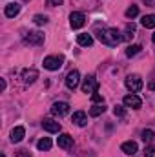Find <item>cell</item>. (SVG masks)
Listing matches in <instances>:
<instances>
[{"instance_id": "1", "label": "cell", "mask_w": 155, "mask_h": 157, "mask_svg": "<svg viewBox=\"0 0 155 157\" xmlns=\"http://www.w3.org/2000/svg\"><path fill=\"white\" fill-rule=\"evenodd\" d=\"M99 40L102 42V44H106V46H119L124 37L120 35V31H117L115 28H108V29H102V31H99Z\"/></svg>"}, {"instance_id": "2", "label": "cell", "mask_w": 155, "mask_h": 157, "mask_svg": "<svg viewBox=\"0 0 155 157\" xmlns=\"http://www.w3.org/2000/svg\"><path fill=\"white\" fill-rule=\"evenodd\" d=\"M62 64H64V57H62V55H49V57L44 59V68L49 70V71L60 70Z\"/></svg>"}, {"instance_id": "3", "label": "cell", "mask_w": 155, "mask_h": 157, "mask_svg": "<svg viewBox=\"0 0 155 157\" xmlns=\"http://www.w3.org/2000/svg\"><path fill=\"white\" fill-rule=\"evenodd\" d=\"M126 88H128L131 93L141 91V90H142V78L139 77V75H128V77H126Z\"/></svg>"}, {"instance_id": "4", "label": "cell", "mask_w": 155, "mask_h": 157, "mask_svg": "<svg viewBox=\"0 0 155 157\" xmlns=\"http://www.w3.org/2000/svg\"><path fill=\"white\" fill-rule=\"evenodd\" d=\"M97 90H99V84L95 80V75H88L82 82V91L84 93H95Z\"/></svg>"}, {"instance_id": "5", "label": "cell", "mask_w": 155, "mask_h": 157, "mask_svg": "<svg viewBox=\"0 0 155 157\" xmlns=\"http://www.w3.org/2000/svg\"><path fill=\"white\" fill-rule=\"evenodd\" d=\"M51 113H53L55 117H64V115L70 113V104H68V102H55V104L51 106Z\"/></svg>"}, {"instance_id": "6", "label": "cell", "mask_w": 155, "mask_h": 157, "mask_svg": "<svg viewBox=\"0 0 155 157\" xmlns=\"http://www.w3.org/2000/svg\"><path fill=\"white\" fill-rule=\"evenodd\" d=\"M84 22H86V17H84V13L73 11V13L70 15V26H71L73 29H78V28H82V26H84Z\"/></svg>"}, {"instance_id": "7", "label": "cell", "mask_w": 155, "mask_h": 157, "mask_svg": "<svg viewBox=\"0 0 155 157\" xmlns=\"http://www.w3.org/2000/svg\"><path fill=\"white\" fill-rule=\"evenodd\" d=\"M78 82H80V73H78V70H71V71L66 75V86H68L70 90H75L78 86Z\"/></svg>"}, {"instance_id": "8", "label": "cell", "mask_w": 155, "mask_h": 157, "mask_svg": "<svg viewBox=\"0 0 155 157\" xmlns=\"http://www.w3.org/2000/svg\"><path fill=\"white\" fill-rule=\"evenodd\" d=\"M141 104H142V101H141L135 93H130V95H126V97H124V106H126V108L139 110V108H141Z\"/></svg>"}, {"instance_id": "9", "label": "cell", "mask_w": 155, "mask_h": 157, "mask_svg": "<svg viewBox=\"0 0 155 157\" xmlns=\"http://www.w3.org/2000/svg\"><path fill=\"white\" fill-rule=\"evenodd\" d=\"M24 42L29 44V46H40L44 42V35L40 31H31V33H28V37L24 39Z\"/></svg>"}, {"instance_id": "10", "label": "cell", "mask_w": 155, "mask_h": 157, "mask_svg": "<svg viewBox=\"0 0 155 157\" xmlns=\"http://www.w3.org/2000/svg\"><path fill=\"white\" fill-rule=\"evenodd\" d=\"M42 128L46 132H49V133H59L60 132V122H57L53 119H44L42 121Z\"/></svg>"}, {"instance_id": "11", "label": "cell", "mask_w": 155, "mask_h": 157, "mask_svg": "<svg viewBox=\"0 0 155 157\" xmlns=\"http://www.w3.org/2000/svg\"><path fill=\"white\" fill-rule=\"evenodd\" d=\"M57 144H59V148L68 150V148H71V146H73V137H71L70 133H62V135H59Z\"/></svg>"}, {"instance_id": "12", "label": "cell", "mask_w": 155, "mask_h": 157, "mask_svg": "<svg viewBox=\"0 0 155 157\" xmlns=\"http://www.w3.org/2000/svg\"><path fill=\"white\" fill-rule=\"evenodd\" d=\"M18 13H20V4H17V2L7 4L6 9H4V15H6L7 18H13V17H17Z\"/></svg>"}, {"instance_id": "13", "label": "cell", "mask_w": 155, "mask_h": 157, "mask_svg": "<svg viewBox=\"0 0 155 157\" xmlns=\"http://www.w3.org/2000/svg\"><path fill=\"white\" fill-rule=\"evenodd\" d=\"M120 150H122L126 155H135V154H137V150H139V146H137V143H135V141H126V143H122Z\"/></svg>"}, {"instance_id": "14", "label": "cell", "mask_w": 155, "mask_h": 157, "mask_svg": "<svg viewBox=\"0 0 155 157\" xmlns=\"http://www.w3.org/2000/svg\"><path fill=\"white\" fill-rule=\"evenodd\" d=\"M22 78H24V82H26V84H33V82L39 78V71H37L35 68L24 70V73H22Z\"/></svg>"}, {"instance_id": "15", "label": "cell", "mask_w": 155, "mask_h": 157, "mask_svg": "<svg viewBox=\"0 0 155 157\" xmlns=\"http://www.w3.org/2000/svg\"><path fill=\"white\" fill-rule=\"evenodd\" d=\"M24 135H26L24 126H17V128H13V130H11V143H20V141L24 139Z\"/></svg>"}, {"instance_id": "16", "label": "cell", "mask_w": 155, "mask_h": 157, "mask_svg": "<svg viewBox=\"0 0 155 157\" xmlns=\"http://www.w3.org/2000/svg\"><path fill=\"white\" fill-rule=\"evenodd\" d=\"M71 122H75L77 126H86L88 124V115L84 112H75L73 117H71Z\"/></svg>"}, {"instance_id": "17", "label": "cell", "mask_w": 155, "mask_h": 157, "mask_svg": "<svg viewBox=\"0 0 155 157\" xmlns=\"http://www.w3.org/2000/svg\"><path fill=\"white\" fill-rule=\"evenodd\" d=\"M77 44L78 46H84V48H89L93 44V37L88 35V33H80V35H77Z\"/></svg>"}, {"instance_id": "18", "label": "cell", "mask_w": 155, "mask_h": 157, "mask_svg": "<svg viewBox=\"0 0 155 157\" xmlns=\"http://www.w3.org/2000/svg\"><path fill=\"white\" fill-rule=\"evenodd\" d=\"M141 24H142L146 29L155 28V15H144V17H142V20H141Z\"/></svg>"}, {"instance_id": "19", "label": "cell", "mask_w": 155, "mask_h": 157, "mask_svg": "<svg viewBox=\"0 0 155 157\" xmlns=\"http://www.w3.org/2000/svg\"><path fill=\"white\" fill-rule=\"evenodd\" d=\"M51 144H53V143H51V139H49V137H42L39 143H37V148L42 150V152H47V150L51 148Z\"/></svg>"}, {"instance_id": "20", "label": "cell", "mask_w": 155, "mask_h": 157, "mask_svg": "<svg viewBox=\"0 0 155 157\" xmlns=\"http://www.w3.org/2000/svg\"><path fill=\"white\" fill-rule=\"evenodd\" d=\"M141 44H133V46H128V49H126V57H135L137 53H141Z\"/></svg>"}, {"instance_id": "21", "label": "cell", "mask_w": 155, "mask_h": 157, "mask_svg": "<svg viewBox=\"0 0 155 157\" xmlns=\"http://www.w3.org/2000/svg\"><path fill=\"white\" fill-rule=\"evenodd\" d=\"M104 110H106V108H104V104H95V106L89 110V115H91V117H99V115H102V113H104Z\"/></svg>"}, {"instance_id": "22", "label": "cell", "mask_w": 155, "mask_h": 157, "mask_svg": "<svg viewBox=\"0 0 155 157\" xmlns=\"http://www.w3.org/2000/svg\"><path fill=\"white\" fill-rule=\"evenodd\" d=\"M124 15H126V18H135V17L139 15V7H137V6H130V7L124 11Z\"/></svg>"}, {"instance_id": "23", "label": "cell", "mask_w": 155, "mask_h": 157, "mask_svg": "<svg viewBox=\"0 0 155 157\" xmlns=\"http://www.w3.org/2000/svg\"><path fill=\"white\" fill-rule=\"evenodd\" d=\"M141 135H142V141H144V143H152V141L155 139L153 130H142V133H141Z\"/></svg>"}, {"instance_id": "24", "label": "cell", "mask_w": 155, "mask_h": 157, "mask_svg": "<svg viewBox=\"0 0 155 157\" xmlns=\"http://www.w3.org/2000/svg\"><path fill=\"white\" fill-rule=\"evenodd\" d=\"M33 22H35L37 26H44V24H47V17H46V15H35V17H33Z\"/></svg>"}, {"instance_id": "25", "label": "cell", "mask_w": 155, "mask_h": 157, "mask_svg": "<svg viewBox=\"0 0 155 157\" xmlns=\"http://www.w3.org/2000/svg\"><path fill=\"white\" fill-rule=\"evenodd\" d=\"M133 33H135V26L133 24H128L126 26V35H122V37H124V40H130L133 37Z\"/></svg>"}, {"instance_id": "26", "label": "cell", "mask_w": 155, "mask_h": 157, "mask_svg": "<svg viewBox=\"0 0 155 157\" xmlns=\"http://www.w3.org/2000/svg\"><path fill=\"white\" fill-rule=\"evenodd\" d=\"M91 101H93L95 104H104V97H102V95L99 93V90H97V91H95V93L91 95Z\"/></svg>"}, {"instance_id": "27", "label": "cell", "mask_w": 155, "mask_h": 157, "mask_svg": "<svg viewBox=\"0 0 155 157\" xmlns=\"http://www.w3.org/2000/svg\"><path fill=\"white\" fill-rule=\"evenodd\" d=\"M124 113H126V112H124L122 106H119V104L113 106V115H115V117H124Z\"/></svg>"}, {"instance_id": "28", "label": "cell", "mask_w": 155, "mask_h": 157, "mask_svg": "<svg viewBox=\"0 0 155 157\" xmlns=\"http://www.w3.org/2000/svg\"><path fill=\"white\" fill-rule=\"evenodd\" d=\"M144 157H155V146H146Z\"/></svg>"}, {"instance_id": "29", "label": "cell", "mask_w": 155, "mask_h": 157, "mask_svg": "<svg viewBox=\"0 0 155 157\" xmlns=\"http://www.w3.org/2000/svg\"><path fill=\"white\" fill-rule=\"evenodd\" d=\"M46 4L51 6V7H55V6H62V0H46Z\"/></svg>"}, {"instance_id": "30", "label": "cell", "mask_w": 155, "mask_h": 157, "mask_svg": "<svg viewBox=\"0 0 155 157\" xmlns=\"http://www.w3.org/2000/svg\"><path fill=\"white\" fill-rule=\"evenodd\" d=\"M17 157H31V154H29L28 150H20V152L17 154Z\"/></svg>"}, {"instance_id": "31", "label": "cell", "mask_w": 155, "mask_h": 157, "mask_svg": "<svg viewBox=\"0 0 155 157\" xmlns=\"http://www.w3.org/2000/svg\"><path fill=\"white\" fill-rule=\"evenodd\" d=\"M148 88H150V90H155V82H150V84H148Z\"/></svg>"}, {"instance_id": "32", "label": "cell", "mask_w": 155, "mask_h": 157, "mask_svg": "<svg viewBox=\"0 0 155 157\" xmlns=\"http://www.w3.org/2000/svg\"><path fill=\"white\" fill-rule=\"evenodd\" d=\"M152 40H153V44H155V33H153V35H152Z\"/></svg>"}, {"instance_id": "33", "label": "cell", "mask_w": 155, "mask_h": 157, "mask_svg": "<svg viewBox=\"0 0 155 157\" xmlns=\"http://www.w3.org/2000/svg\"><path fill=\"white\" fill-rule=\"evenodd\" d=\"M2 157H6V155H4V154H2Z\"/></svg>"}]
</instances>
